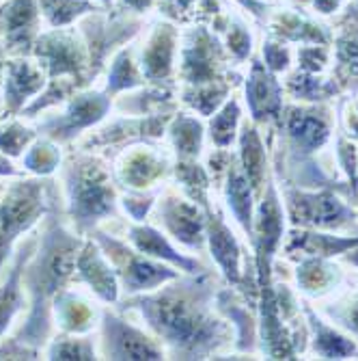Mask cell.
Masks as SVG:
<instances>
[{
    "instance_id": "obj_34",
    "label": "cell",
    "mask_w": 358,
    "mask_h": 361,
    "mask_svg": "<svg viewBox=\"0 0 358 361\" xmlns=\"http://www.w3.org/2000/svg\"><path fill=\"white\" fill-rule=\"evenodd\" d=\"M5 173H15V171H13V167L9 165V160L0 158V176H5Z\"/></svg>"
},
{
    "instance_id": "obj_29",
    "label": "cell",
    "mask_w": 358,
    "mask_h": 361,
    "mask_svg": "<svg viewBox=\"0 0 358 361\" xmlns=\"http://www.w3.org/2000/svg\"><path fill=\"white\" fill-rule=\"evenodd\" d=\"M26 167L30 171H35V173H50L54 167H56V162H58V149L50 143H39L30 149V154L26 156Z\"/></svg>"
},
{
    "instance_id": "obj_9",
    "label": "cell",
    "mask_w": 358,
    "mask_h": 361,
    "mask_svg": "<svg viewBox=\"0 0 358 361\" xmlns=\"http://www.w3.org/2000/svg\"><path fill=\"white\" fill-rule=\"evenodd\" d=\"M291 216L294 221L315 223V225H337L339 221L350 216V210L337 200V197L321 195H300L291 202Z\"/></svg>"
},
{
    "instance_id": "obj_2",
    "label": "cell",
    "mask_w": 358,
    "mask_h": 361,
    "mask_svg": "<svg viewBox=\"0 0 358 361\" xmlns=\"http://www.w3.org/2000/svg\"><path fill=\"white\" fill-rule=\"evenodd\" d=\"M78 259V240L63 234L60 229H52L44 240V249L39 251L37 264L30 271V290L35 294V314L30 316V324L26 326V336H41L48 322L46 303L52 294L65 283L76 271Z\"/></svg>"
},
{
    "instance_id": "obj_24",
    "label": "cell",
    "mask_w": 358,
    "mask_h": 361,
    "mask_svg": "<svg viewBox=\"0 0 358 361\" xmlns=\"http://www.w3.org/2000/svg\"><path fill=\"white\" fill-rule=\"evenodd\" d=\"M226 192H229V204L234 212L238 214L240 223L248 229L250 227V190H248V182L244 180V176L238 173L236 169H231L229 173Z\"/></svg>"
},
{
    "instance_id": "obj_15",
    "label": "cell",
    "mask_w": 358,
    "mask_h": 361,
    "mask_svg": "<svg viewBox=\"0 0 358 361\" xmlns=\"http://www.w3.org/2000/svg\"><path fill=\"white\" fill-rule=\"evenodd\" d=\"M210 225V243H212V253L216 255L218 264L224 269V273L229 275V279L238 281L240 277V267H238V259H240V249L234 240V236L229 234L218 219L210 216L207 219Z\"/></svg>"
},
{
    "instance_id": "obj_35",
    "label": "cell",
    "mask_w": 358,
    "mask_h": 361,
    "mask_svg": "<svg viewBox=\"0 0 358 361\" xmlns=\"http://www.w3.org/2000/svg\"><path fill=\"white\" fill-rule=\"evenodd\" d=\"M350 329L358 331V305L354 307V312H352V316H350Z\"/></svg>"
},
{
    "instance_id": "obj_27",
    "label": "cell",
    "mask_w": 358,
    "mask_h": 361,
    "mask_svg": "<svg viewBox=\"0 0 358 361\" xmlns=\"http://www.w3.org/2000/svg\"><path fill=\"white\" fill-rule=\"evenodd\" d=\"M238 104L231 102L226 104L222 113H218L212 121V139L218 143V145H229L231 139H234V130H236V121H238Z\"/></svg>"
},
{
    "instance_id": "obj_3",
    "label": "cell",
    "mask_w": 358,
    "mask_h": 361,
    "mask_svg": "<svg viewBox=\"0 0 358 361\" xmlns=\"http://www.w3.org/2000/svg\"><path fill=\"white\" fill-rule=\"evenodd\" d=\"M72 214L78 223H91L113 212V186L102 167L93 160H82L70 171Z\"/></svg>"
},
{
    "instance_id": "obj_28",
    "label": "cell",
    "mask_w": 358,
    "mask_h": 361,
    "mask_svg": "<svg viewBox=\"0 0 358 361\" xmlns=\"http://www.w3.org/2000/svg\"><path fill=\"white\" fill-rule=\"evenodd\" d=\"M177 176L192 200H199V204H205L207 178H205L203 169L199 165H179Z\"/></svg>"
},
{
    "instance_id": "obj_4",
    "label": "cell",
    "mask_w": 358,
    "mask_h": 361,
    "mask_svg": "<svg viewBox=\"0 0 358 361\" xmlns=\"http://www.w3.org/2000/svg\"><path fill=\"white\" fill-rule=\"evenodd\" d=\"M44 210V184L39 182H20L7 192L0 202V264L18 234L35 223Z\"/></svg>"
},
{
    "instance_id": "obj_5",
    "label": "cell",
    "mask_w": 358,
    "mask_h": 361,
    "mask_svg": "<svg viewBox=\"0 0 358 361\" xmlns=\"http://www.w3.org/2000/svg\"><path fill=\"white\" fill-rule=\"evenodd\" d=\"M35 54L44 68H48L52 80H65V76L76 80L84 70V52L72 32L56 30L44 35L35 48Z\"/></svg>"
},
{
    "instance_id": "obj_8",
    "label": "cell",
    "mask_w": 358,
    "mask_h": 361,
    "mask_svg": "<svg viewBox=\"0 0 358 361\" xmlns=\"http://www.w3.org/2000/svg\"><path fill=\"white\" fill-rule=\"evenodd\" d=\"M106 111H108V97L97 95V93L78 95L72 102L70 111L65 113V117L50 126L52 135L56 139H70L72 135L78 133V130H82L95 121H100Z\"/></svg>"
},
{
    "instance_id": "obj_32",
    "label": "cell",
    "mask_w": 358,
    "mask_h": 361,
    "mask_svg": "<svg viewBox=\"0 0 358 361\" xmlns=\"http://www.w3.org/2000/svg\"><path fill=\"white\" fill-rule=\"evenodd\" d=\"M134 85H139V76L134 72V65H132V61H129L127 54H121L115 61L113 74L108 78V89L119 91V89H125V87H134Z\"/></svg>"
},
{
    "instance_id": "obj_25",
    "label": "cell",
    "mask_w": 358,
    "mask_h": 361,
    "mask_svg": "<svg viewBox=\"0 0 358 361\" xmlns=\"http://www.w3.org/2000/svg\"><path fill=\"white\" fill-rule=\"evenodd\" d=\"M22 294H20V269H15L9 281L0 288V334L7 329L13 314L20 310Z\"/></svg>"
},
{
    "instance_id": "obj_6",
    "label": "cell",
    "mask_w": 358,
    "mask_h": 361,
    "mask_svg": "<svg viewBox=\"0 0 358 361\" xmlns=\"http://www.w3.org/2000/svg\"><path fill=\"white\" fill-rule=\"evenodd\" d=\"M102 243L108 247V251H110L108 255L115 257V264L121 269L123 281L129 290H147V288H153L162 281L175 277L173 271L160 267V264H153V262H147L143 257H136L132 251H127L125 247H121L113 240L102 238Z\"/></svg>"
},
{
    "instance_id": "obj_14",
    "label": "cell",
    "mask_w": 358,
    "mask_h": 361,
    "mask_svg": "<svg viewBox=\"0 0 358 361\" xmlns=\"http://www.w3.org/2000/svg\"><path fill=\"white\" fill-rule=\"evenodd\" d=\"M248 104L255 119H262L264 115H276L281 106L279 85L259 65H255L252 76L248 80Z\"/></svg>"
},
{
    "instance_id": "obj_13",
    "label": "cell",
    "mask_w": 358,
    "mask_h": 361,
    "mask_svg": "<svg viewBox=\"0 0 358 361\" xmlns=\"http://www.w3.org/2000/svg\"><path fill=\"white\" fill-rule=\"evenodd\" d=\"M162 216H165L167 227L171 229V234L190 245V247H199L201 245V216L197 212V208H192L186 202H169L162 210Z\"/></svg>"
},
{
    "instance_id": "obj_10",
    "label": "cell",
    "mask_w": 358,
    "mask_h": 361,
    "mask_svg": "<svg viewBox=\"0 0 358 361\" xmlns=\"http://www.w3.org/2000/svg\"><path fill=\"white\" fill-rule=\"evenodd\" d=\"M37 7L35 0H13L5 9V37L7 48L13 52H24L37 30Z\"/></svg>"
},
{
    "instance_id": "obj_23",
    "label": "cell",
    "mask_w": 358,
    "mask_h": 361,
    "mask_svg": "<svg viewBox=\"0 0 358 361\" xmlns=\"http://www.w3.org/2000/svg\"><path fill=\"white\" fill-rule=\"evenodd\" d=\"M358 238H333V236H319V234H300L294 236V245L291 247H300L307 253H319V255H331V253H341L347 247H356ZM289 247V249H291Z\"/></svg>"
},
{
    "instance_id": "obj_33",
    "label": "cell",
    "mask_w": 358,
    "mask_h": 361,
    "mask_svg": "<svg viewBox=\"0 0 358 361\" xmlns=\"http://www.w3.org/2000/svg\"><path fill=\"white\" fill-rule=\"evenodd\" d=\"M125 3L129 5V7H134V9H145L151 0H125Z\"/></svg>"
},
{
    "instance_id": "obj_30",
    "label": "cell",
    "mask_w": 358,
    "mask_h": 361,
    "mask_svg": "<svg viewBox=\"0 0 358 361\" xmlns=\"http://www.w3.org/2000/svg\"><path fill=\"white\" fill-rule=\"evenodd\" d=\"M32 133L20 123H9L5 128H0V149L9 156H18L28 145Z\"/></svg>"
},
{
    "instance_id": "obj_12",
    "label": "cell",
    "mask_w": 358,
    "mask_h": 361,
    "mask_svg": "<svg viewBox=\"0 0 358 361\" xmlns=\"http://www.w3.org/2000/svg\"><path fill=\"white\" fill-rule=\"evenodd\" d=\"M76 269L80 271V277L100 294L106 301H115L117 299V283H115V275L110 273V267L102 259V255L95 251L93 245H87L78 259H76Z\"/></svg>"
},
{
    "instance_id": "obj_26",
    "label": "cell",
    "mask_w": 358,
    "mask_h": 361,
    "mask_svg": "<svg viewBox=\"0 0 358 361\" xmlns=\"http://www.w3.org/2000/svg\"><path fill=\"white\" fill-rule=\"evenodd\" d=\"M317 329V340H315V348L328 359H343L347 355L354 353V344L347 342L345 338L337 336L335 331L331 329H324V326L315 324Z\"/></svg>"
},
{
    "instance_id": "obj_31",
    "label": "cell",
    "mask_w": 358,
    "mask_h": 361,
    "mask_svg": "<svg viewBox=\"0 0 358 361\" xmlns=\"http://www.w3.org/2000/svg\"><path fill=\"white\" fill-rule=\"evenodd\" d=\"M93 346L87 340H56L50 348L52 359H93Z\"/></svg>"
},
{
    "instance_id": "obj_21",
    "label": "cell",
    "mask_w": 358,
    "mask_h": 361,
    "mask_svg": "<svg viewBox=\"0 0 358 361\" xmlns=\"http://www.w3.org/2000/svg\"><path fill=\"white\" fill-rule=\"evenodd\" d=\"M173 141L181 156H197L201 147V126L197 123V119L179 115L173 126Z\"/></svg>"
},
{
    "instance_id": "obj_11",
    "label": "cell",
    "mask_w": 358,
    "mask_h": 361,
    "mask_svg": "<svg viewBox=\"0 0 358 361\" xmlns=\"http://www.w3.org/2000/svg\"><path fill=\"white\" fill-rule=\"evenodd\" d=\"M44 87V74L30 61H11L7 65L5 100L11 111H18L24 100L35 95Z\"/></svg>"
},
{
    "instance_id": "obj_17",
    "label": "cell",
    "mask_w": 358,
    "mask_h": 361,
    "mask_svg": "<svg viewBox=\"0 0 358 361\" xmlns=\"http://www.w3.org/2000/svg\"><path fill=\"white\" fill-rule=\"evenodd\" d=\"M289 135L294 137V141L298 145H302L309 152V149H315L326 141L328 128L313 113L294 111L289 115Z\"/></svg>"
},
{
    "instance_id": "obj_1",
    "label": "cell",
    "mask_w": 358,
    "mask_h": 361,
    "mask_svg": "<svg viewBox=\"0 0 358 361\" xmlns=\"http://www.w3.org/2000/svg\"><path fill=\"white\" fill-rule=\"evenodd\" d=\"M153 329L184 353L197 355L212 346L218 336V324L205 314L197 288L167 290L151 299L139 301Z\"/></svg>"
},
{
    "instance_id": "obj_20",
    "label": "cell",
    "mask_w": 358,
    "mask_h": 361,
    "mask_svg": "<svg viewBox=\"0 0 358 361\" xmlns=\"http://www.w3.org/2000/svg\"><path fill=\"white\" fill-rule=\"evenodd\" d=\"M242 160H244V171L248 176V182L252 188L262 186V176H264V149L259 143V137L255 135L252 128H246L242 135Z\"/></svg>"
},
{
    "instance_id": "obj_22",
    "label": "cell",
    "mask_w": 358,
    "mask_h": 361,
    "mask_svg": "<svg viewBox=\"0 0 358 361\" xmlns=\"http://www.w3.org/2000/svg\"><path fill=\"white\" fill-rule=\"evenodd\" d=\"M143 68H145V74L149 78L167 76V72L171 68V39H167L165 35H162V32L151 42L149 50L145 52Z\"/></svg>"
},
{
    "instance_id": "obj_36",
    "label": "cell",
    "mask_w": 358,
    "mask_h": 361,
    "mask_svg": "<svg viewBox=\"0 0 358 361\" xmlns=\"http://www.w3.org/2000/svg\"><path fill=\"white\" fill-rule=\"evenodd\" d=\"M3 70H5V65H3V56H0V76H3Z\"/></svg>"
},
{
    "instance_id": "obj_19",
    "label": "cell",
    "mask_w": 358,
    "mask_h": 361,
    "mask_svg": "<svg viewBox=\"0 0 358 361\" xmlns=\"http://www.w3.org/2000/svg\"><path fill=\"white\" fill-rule=\"evenodd\" d=\"M162 173V162L153 158L151 154L139 152L134 156H129L127 162L121 169V178L129 186H147Z\"/></svg>"
},
{
    "instance_id": "obj_18",
    "label": "cell",
    "mask_w": 358,
    "mask_h": 361,
    "mask_svg": "<svg viewBox=\"0 0 358 361\" xmlns=\"http://www.w3.org/2000/svg\"><path fill=\"white\" fill-rule=\"evenodd\" d=\"M56 320L60 322L63 329L80 334V331L91 329L93 312L84 301L76 299L72 292H65L56 301Z\"/></svg>"
},
{
    "instance_id": "obj_7",
    "label": "cell",
    "mask_w": 358,
    "mask_h": 361,
    "mask_svg": "<svg viewBox=\"0 0 358 361\" xmlns=\"http://www.w3.org/2000/svg\"><path fill=\"white\" fill-rule=\"evenodd\" d=\"M106 355L110 359H160L162 353L123 320L106 316Z\"/></svg>"
},
{
    "instance_id": "obj_16",
    "label": "cell",
    "mask_w": 358,
    "mask_h": 361,
    "mask_svg": "<svg viewBox=\"0 0 358 361\" xmlns=\"http://www.w3.org/2000/svg\"><path fill=\"white\" fill-rule=\"evenodd\" d=\"M132 243L139 247V251L147 253V255H155V257H162V259H169V262H175L177 267H184L188 271H197V264L186 257H181L165 238H162L155 229L151 227H134L132 229Z\"/></svg>"
}]
</instances>
